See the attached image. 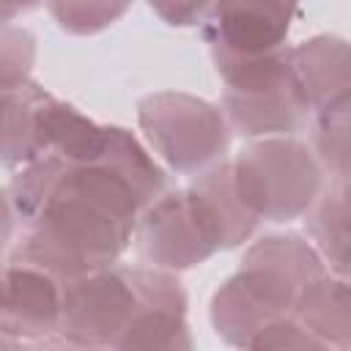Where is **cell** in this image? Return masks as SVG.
<instances>
[{"label": "cell", "mask_w": 351, "mask_h": 351, "mask_svg": "<svg viewBox=\"0 0 351 351\" xmlns=\"http://www.w3.org/2000/svg\"><path fill=\"white\" fill-rule=\"evenodd\" d=\"M230 178L236 195L258 222L299 219L324 189V170L315 154L291 134L250 143L230 162Z\"/></svg>", "instance_id": "4"}, {"label": "cell", "mask_w": 351, "mask_h": 351, "mask_svg": "<svg viewBox=\"0 0 351 351\" xmlns=\"http://www.w3.org/2000/svg\"><path fill=\"white\" fill-rule=\"evenodd\" d=\"M222 112H225L230 132H239L244 137L293 134L310 118V107L302 96L296 77H291L288 82L269 88V90L225 93Z\"/></svg>", "instance_id": "11"}, {"label": "cell", "mask_w": 351, "mask_h": 351, "mask_svg": "<svg viewBox=\"0 0 351 351\" xmlns=\"http://www.w3.org/2000/svg\"><path fill=\"white\" fill-rule=\"evenodd\" d=\"M137 310L134 266H104L60 285L58 340L80 348H118Z\"/></svg>", "instance_id": "6"}, {"label": "cell", "mask_w": 351, "mask_h": 351, "mask_svg": "<svg viewBox=\"0 0 351 351\" xmlns=\"http://www.w3.org/2000/svg\"><path fill=\"white\" fill-rule=\"evenodd\" d=\"M52 93L22 82L0 93V165L25 167L47 154V118Z\"/></svg>", "instance_id": "10"}, {"label": "cell", "mask_w": 351, "mask_h": 351, "mask_svg": "<svg viewBox=\"0 0 351 351\" xmlns=\"http://www.w3.org/2000/svg\"><path fill=\"white\" fill-rule=\"evenodd\" d=\"M36 63V38L30 30L0 22V93L30 80Z\"/></svg>", "instance_id": "17"}, {"label": "cell", "mask_w": 351, "mask_h": 351, "mask_svg": "<svg viewBox=\"0 0 351 351\" xmlns=\"http://www.w3.org/2000/svg\"><path fill=\"white\" fill-rule=\"evenodd\" d=\"M148 5L165 25L192 27L206 19L211 0H148Z\"/></svg>", "instance_id": "18"}, {"label": "cell", "mask_w": 351, "mask_h": 351, "mask_svg": "<svg viewBox=\"0 0 351 351\" xmlns=\"http://www.w3.org/2000/svg\"><path fill=\"white\" fill-rule=\"evenodd\" d=\"M137 310L118 348H192L186 293L178 277L159 266H134Z\"/></svg>", "instance_id": "8"}, {"label": "cell", "mask_w": 351, "mask_h": 351, "mask_svg": "<svg viewBox=\"0 0 351 351\" xmlns=\"http://www.w3.org/2000/svg\"><path fill=\"white\" fill-rule=\"evenodd\" d=\"M137 121L148 148L184 176H197L222 162L230 143L225 112L206 99L178 90L145 96L137 107Z\"/></svg>", "instance_id": "5"}, {"label": "cell", "mask_w": 351, "mask_h": 351, "mask_svg": "<svg viewBox=\"0 0 351 351\" xmlns=\"http://www.w3.org/2000/svg\"><path fill=\"white\" fill-rule=\"evenodd\" d=\"M55 25L71 36H93L112 27L132 0H44Z\"/></svg>", "instance_id": "16"}, {"label": "cell", "mask_w": 351, "mask_h": 351, "mask_svg": "<svg viewBox=\"0 0 351 351\" xmlns=\"http://www.w3.org/2000/svg\"><path fill=\"white\" fill-rule=\"evenodd\" d=\"M165 192V170L129 129L107 126L96 159L41 156L19 167L8 197L27 228L11 261L71 280L118 263L129 250L140 211Z\"/></svg>", "instance_id": "1"}, {"label": "cell", "mask_w": 351, "mask_h": 351, "mask_svg": "<svg viewBox=\"0 0 351 351\" xmlns=\"http://www.w3.org/2000/svg\"><path fill=\"white\" fill-rule=\"evenodd\" d=\"M14 219H16V214H14L11 197H8V192L0 189V252L8 247V241L14 236Z\"/></svg>", "instance_id": "19"}, {"label": "cell", "mask_w": 351, "mask_h": 351, "mask_svg": "<svg viewBox=\"0 0 351 351\" xmlns=\"http://www.w3.org/2000/svg\"><path fill=\"white\" fill-rule=\"evenodd\" d=\"M255 228L258 217L233 189L230 162H217L189 186L154 197L140 211L132 241L143 263L181 271L244 244Z\"/></svg>", "instance_id": "2"}, {"label": "cell", "mask_w": 351, "mask_h": 351, "mask_svg": "<svg viewBox=\"0 0 351 351\" xmlns=\"http://www.w3.org/2000/svg\"><path fill=\"white\" fill-rule=\"evenodd\" d=\"M329 181H348V104L313 115L310 148Z\"/></svg>", "instance_id": "15"}, {"label": "cell", "mask_w": 351, "mask_h": 351, "mask_svg": "<svg viewBox=\"0 0 351 351\" xmlns=\"http://www.w3.org/2000/svg\"><path fill=\"white\" fill-rule=\"evenodd\" d=\"M60 285L58 277L8 258L0 271V332L16 343L58 335Z\"/></svg>", "instance_id": "9"}, {"label": "cell", "mask_w": 351, "mask_h": 351, "mask_svg": "<svg viewBox=\"0 0 351 351\" xmlns=\"http://www.w3.org/2000/svg\"><path fill=\"white\" fill-rule=\"evenodd\" d=\"M291 315L321 343V348H348L351 340V304H348V282L326 271L313 285L302 291Z\"/></svg>", "instance_id": "13"}, {"label": "cell", "mask_w": 351, "mask_h": 351, "mask_svg": "<svg viewBox=\"0 0 351 351\" xmlns=\"http://www.w3.org/2000/svg\"><path fill=\"white\" fill-rule=\"evenodd\" d=\"M299 0H211L203 25L208 47L263 55L285 47Z\"/></svg>", "instance_id": "7"}, {"label": "cell", "mask_w": 351, "mask_h": 351, "mask_svg": "<svg viewBox=\"0 0 351 351\" xmlns=\"http://www.w3.org/2000/svg\"><path fill=\"white\" fill-rule=\"evenodd\" d=\"M41 0H0V22H14L16 16L33 11Z\"/></svg>", "instance_id": "20"}, {"label": "cell", "mask_w": 351, "mask_h": 351, "mask_svg": "<svg viewBox=\"0 0 351 351\" xmlns=\"http://www.w3.org/2000/svg\"><path fill=\"white\" fill-rule=\"evenodd\" d=\"M329 269L299 233H269L247 247L241 266L211 296V324L233 346H247L263 326L291 315L307 285Z\"/></svg>", "instance_id": "3"}, {"label": "cell", "mask_w": 351, "mask_h": 351, "mask_svg": "<svg viewBox=\"0 0 351 351\" xmlns=\"http://www.w3.org/2000/svg\"><path fill=\"white\" fill-rule=\"evenodd\" d=\"M0 271H3V263H0ZM0 346H16V340H11L8 335H3V332H0Z\"/></svg>", "instance_id": "21"}, {"label": "cell", "mask_w": 351, "mask_h": 351, "mask_svg": "<svg viewBox=\"0 0 351 351\" xmlns=\"http://www.w3.org/2000/svg\"><path fill=\"white\" fill-rule=\"evenodd\" d=\"M348 181H329L315 203L304 211L307 241L315 247L326 269L337 277L348 274Z\"/></svg>", "instance_id": "14"}, {"label": "cell", "mask_w": 351, "mask_h": 351, "mask_svg": "<svg viewBox=\"0 0 351 351\" xmlns=\"http://www.w3.org/2000/svg\"><path fill=\"white\" fill-rule=\"evenodd\" d=\"M291 71L302 88V96L315 112L348 104V44L337 36H313L288 49Z\"/></svg>", "instance_id": "12"}]
</instances>
